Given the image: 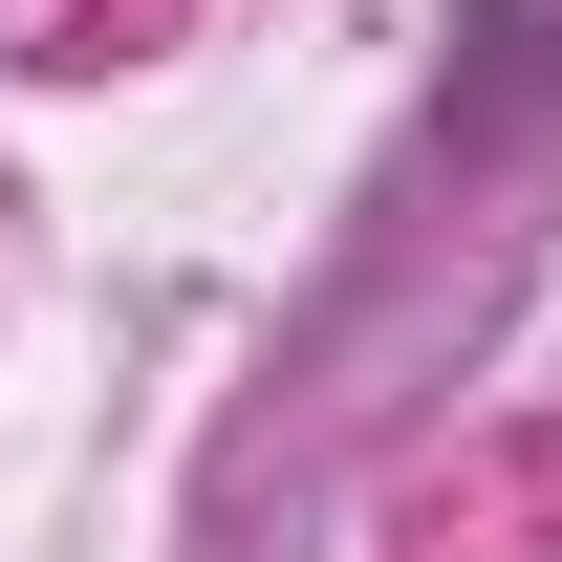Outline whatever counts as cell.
<instances>
[{
	"instance_id": "6da1fadb",
	"label": "cell",
	"mask_w": 562,
	"mask_h": 562,
	"mask_svg": "<svg viewBox=\"0 0 562 562\" xmlns=\"http://www.w3.org/2000/svg\"><path fill=\"white\" fill-rule=\"evenodd\" d=\"M454 109H476V131L562 109V0H476V22H454Z\"/></svg>"
}]
</instances>
